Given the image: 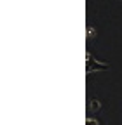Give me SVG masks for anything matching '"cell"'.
<instances>
[{
    "label": "cell",
    "mask_w": 122,
    "mask_h": 125,
    "mask_svg": "<svg viewBox=\"0 0 122 125\" xmlns=\"http://www.w3.org/2000/svg\"><path fill=\"white\" fill-rule=\"evenodd\" d=\"M89 108H91V111H98L101 108V103L98 99H93V101H89Z\"/></svg>",
    "instance_id": "7a4b0ae2"
},
{
    "label": "cell",
    "mask_w": 122,
    "mask_h": 125,
    "mask_svg": "<svg viewBox=\"0 0 122 125\" xmlns=\"http://www.w3.org/2000/svg\"><path fill=\"white\" fill-rule=\"evenodd\" d=\"M85 59H87V73H93V71H106V70L110 68L106 62H101V61L94 59L93 56H91V52H87Z\"/></svg>",
    "instance_id": "6da1fadb"
},
{
    "label": "cell",
    "mask_w": 122,
    "mask_h": 125,
    "mask_svg": "<svg viewBox=\"0 0 122 125\" xmlns=\"http://www.w3.org/2000/svg\"><path fill=\"white\" fill-rule=\"evenodd\" d=\"M94 35H96V30H94L93 26H89V28H87V37H89V38H93Z\"/></svg>",
    "instance_id": "277c9868"
},
{
    "label": "cell",
    "mask_w": 122,
    "mask_h": 125,
    "mask_svg": "<svg viewBox=\"0 0 122 125\" xmlns=\"http://www.w3.org/2000/svg\"><path fill=\"white\" fill-rule=\"evenodd\" d=\"M85 125H99V123H98V120H96V118H93V116H87Z\"/></svg>",
    "instance_id": "3957f363"
}]
</instances>
